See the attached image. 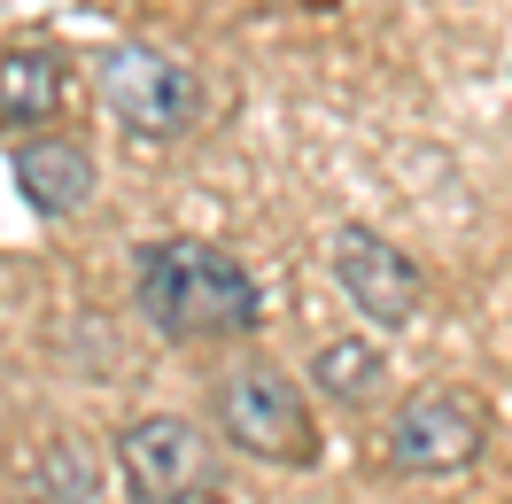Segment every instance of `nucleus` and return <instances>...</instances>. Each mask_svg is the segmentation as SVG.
I'll return each mask as SVG.
<instances>
[{
	"mask_svg": "<svg viewBox=\"0 0 512 504\" xmlns=\"http://www.w3.org/2000/svg\"><path fill=\"white\" fill-rule=\"evenodd\" d=\"M132 303L163 342H241L264 318V287L233 249L210 241H156L132 264Z\"/></svg>",
	"mask_w": 512,
	"mask_h": 504,
	"instance_id": "obj_1",
	"label": "nucleus"
},
{
	"mask_svg": "<svg viewBox=\"0 0 512 504\" xmlns=\"http://www.w3.org/2000/svg\"><path fill=\"white\" fill-rule=\"evenodd\" d=\"M210 411H218V435L233 450L264 458V466H311L319 458V435H311V411L295 396V380L280 365H264V357L233 365L218 380V404Z\"/></svg>",
	"mask_w": 512,
	"mask_h": 504,
	"instance_id": "obj_2",
	"label": "nucleus"
},
{
	"mask_svg": "<svg viewBox=\"0 0 512 504\" xmlns=\"http://www.w3.org/2000/svg\"><path fill=\"white\" fill-rule=\"evenodd\" d=\"M101 101L132 140H179L202 125V78L171 63L163 47H109L101 55Z\"/></svg>",
	"mask_w": 512,
	"mask_h": 504,
	"instance_id": "obj_3",
	"label": "nucleus"
},
{
	"mask_svg": "<svg viewBox=\"0 0 512 504\" xmlns=\"http://www.w3.org/2000/svg\"><path fill=\"white\" fill-rule=\"evenodd\" d=\"M489 450V411L466 388H419L388 419V458L404 473H458Z\"/></svg>",
	"mask_w": 512,
	"mask_h": 504,
	"instance_id": "obj_4",
	"label": "nucleus"
},
{
	"mask_svg": "<svg viewBox=\"0 0 512 504\" xmlns=\"http://www.w3.org/2000/svg\"><path fill=\"white\" fill-rule=\"evenodd\" d=\"M117 473H125L132 504H194L210 489V435L194 419H132L117 435Z\"/></svg>",
	"mask_w": 512,
	"mask_h": 504,
	"instance_id": "obj_5",
	"label": "nucleus"
},
{
	"mask_svg": "<svg viewBox=\"0 0 512 504\" xmlns=\"http://www.w3.org/2000/svg\"><path fill=\"white\" fill-rule=\"evenodd\" d=\"M334 280H342V295H350L373 326H412L419 295H427L419 264L396 249V241H381L373 225H342V233H334Z\"/></svg>",
	"mask_w": 512,
	"mask_h": 504,
	"instance_id": "obj_6",
	"label": "nucleus"
},
{
	"mask_svg": "<svg viewBox=\"0 0 512 504\" xmlns=\"http://www.w3.org/2000/svg\"><path fill=\"white\" fill-rule=\"evenodd\" d=\"M16 187L39 218H70L94 202V156L70 148V140H24L16 148Z\"/></svg>",
	"mask_w": 512,
	"mask_h": 504,
	"instance_id": "obj_7",
	"label": "nucleus"
},
{
	"mask_svg": "<svg viewBox=\"0 0 512 504\" xmlns=\"http://www.w3.org/2000/svg\"><path fill=\"white\" fill-rule=\"evenodd\" d=\"M70 70L55 47H8L0 55V125H55Z\"/></svg>",
	"mask_w": 512,
	"mask_h": 504,
	"instance_id": "obj_8",
	"label": "nucleus"
},
{
	"mask_svg": "<svg viewBox=\"0 0 512 504\" xmlns=\"http://www.w3.org/2000/svg\"><path fill=\"white\" fill-rule=\"evenodd\" d=\"M311 380H319L326 404L365 411L373 396H381V380H388V357H381L373 342H319V357H311Z\"/></svg>",
	"mask_w": 512,
	"mask_h": 504,
	"instance_id": "obj_9",
	"label": "nucleus"
},
{
	"mask_svg": "<svg viewBox=\"0 0 512 504\" xmlns=\"http://www.w3.org/2000/svg\"><path fill=\"white\" fill-rule=\"evenodd\" d=\"M32 489H39V504H101V489H94V458H86L78 442H47V450H39Z\"/></svg>",
	"mask_w": 512,
	"mask_h": 504,
	"instance_id": "obj_10",
	"label": "nucleus"
}]
</instances>
